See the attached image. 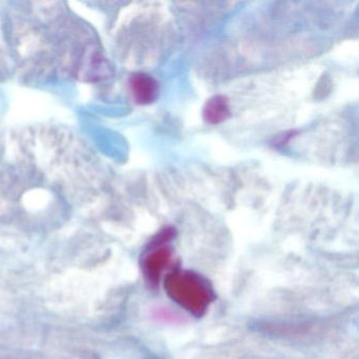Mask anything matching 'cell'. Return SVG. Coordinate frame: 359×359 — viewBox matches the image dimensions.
Instances as JSON below:
<instances>
[{
	"instance_id": "4",
	"label": "cell",
	"mask_w": 359,
	"mask_h": 359,
	"mask_svg": "<svg viewBox=\"0 0 359 359\" xmlns=\"http://www.w3.org/2000/svg\"><path fill=\"white\" fill-rule=\"evenodd\" d=\"M230 115L228 100L224 96H214L205 104L203 118L211 125L222 123Z\"/></svg>"
},
{
	"instance_id": "2",
	"label": "cell",
	"mask_w": 359,
	"mask_h": 359,
	"mask_svg": "<svg viewBox=\"0 0 359 359\" xmlns=\"http://www.w3.org/2000/svg\"><path fill=\"white\" fill-rule=\"evenodd\" d=\"M171 250L169 248L161 247L159 245L150 250V252L144 256L142 269L147 279L150 283H158L161 274L171 262Z\"/></svg>"
},
{
	"instance_id": "1",
	"label": "cell",
	"mask_w": 359,
	"mask_h": 359,
	"mask_svg": "<svg viewBox=\"0 0 359 359\" xmlns=\"http://www.w3.org/2000/svg\"><path fill=\"white\" fill-rule=\"evenodd\" d=\"M168 295L194 316H201L214 299L209 283L195 273L176 270L165 276Z\"/></svg>"
},
{
	"instance_id": "3",
	"label": "cell",
	"mask_w": 359,
	"mask_h": 359,
	"mask_svg": "<svg viewBox=\"0 0 359 359\" xmlns=\"http://www.w3.org/2000/svg\"><path fill=\"white\" fill-rule=\"evenodd\" d=\"M131 89L136 102L140 104H150L156 98L158 87L157 83L144 74H137L131 79Z\"/></svg>"
}]
</instances>
